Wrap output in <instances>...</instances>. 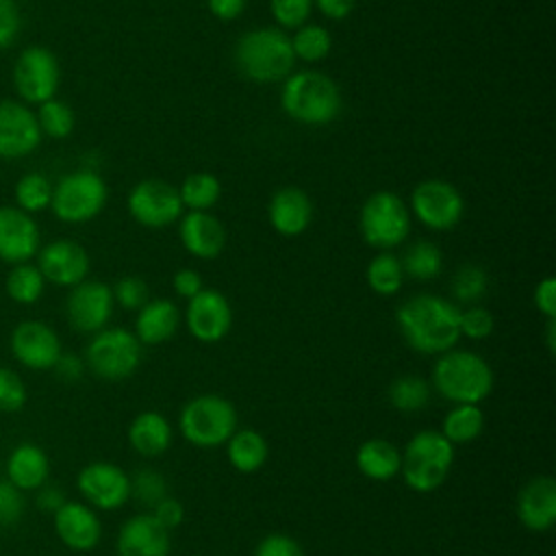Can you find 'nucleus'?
<instances>
[{"instance_id":"7","label":"nucleus","mask_w":556,"mask_h":556,"mask_svg":"<svg viewBox=\"0 0 556 556\" xmlns=\"http://www.w3.org/2000/svg\"><path fill=\"white\" fill-rule=\"evenodd\" d=\"M358 228L365 243L387 252L410 235V211L397 193L376 191L361 206Z\"/></svg>"},{"instance_id":"38","label":"nucleus","mask_w":556,"mask_h":556,"mask_svg":"<svg viewBox=\"0 0 556 556\" xmlns=\"http://www.w3.org/2000/svg\"><path fill=\"white\" fill-rule=\"evenodd\" d=\"M52 200V185L50 180L39 172L24 174L15 185V202L17 208L24 213H39L50 206Z\"/></svg>"},{"instance_id":"1","label":"nucleus","mask_w":556,"mask_h":556,"mask_svg":"<svg viewBox=\"0 0 556 556\" xmlns=\"http://www.w3.org/2000/svg\"><path fill=\"white\" fill-rule=\"evenodd\" d=\"M458 317L460 308L434 293H417L395 311L404 341L421 354H443L452 350L460 339Z\"/></svg>"},{"instance_id":"46","label":"nucleus","mask_w":556,"mask_h":556,"mask_svg":"<svg viewBox=\"0 0 556 556\" xmlns=\"http://www.w3.org/2000/svg\"><path fill=\"white\" fill-rule=\"evenodd\" d=\"M254 556H304L302 545L282 532H271L254 549Z\"/></svg>"},{"instance_id":"41","label":"nucleus","mask_w":556,"mask_h":556,"mask_svg":"<svg viewBox=\"0 0 556 556\" xmlns=\"http://www.w3.org/2000/svg\"><path fill=\"white\" fill-rule=\"evenodd\" d=\"M269 11L278 26L300 28L313 11V0H269Z\"/></svg>"},{"instance_id":"30","label":"nucleus","mask_w":556,"mask_h":556,"mask_svg":"<svg viewBox=\"0 0 556 556\" xmlns=\"http://www.w3.org/2000/svg\"><path fill=\"white\" fill-rule=\"evenodd\" d=\"M484 430V413L478 404H454V408L445 415L441 434L452 443H469L476 441Z\"/></svg>"},{"instance_id":"33","label":"nucleus","mask_w":556,"mask_h":556,"mask_svg":"<svg viewBox=\"0 0 556 556\" xmlns=\"http://www.w3.org/2000/svg\"><path fill=\"white\" fill-rule=\"evenodd\" d=\"M400 263L404 276H410L415 280H432L443 269V254L437 243L417 241L404 252V258Z\"/></svg>"},{"instance_id":"42","label":"nucleus","mask_w":556,"mask_h":556,"mask_svg":"<svg viewBox=\"0 0 556 556\" xmlns=\"http://www.w3.org/2000/svg\"><path fill=\"white\" fill-rule=\"evenodd\" d=\"M493 326H495L493 315L484 306H469V308L460 311V317H458L460 337L480 341L493 332Z\"/></svg>"},{"instance_id":"34","label":"nucleus","mask_w":556,"mask_h":556,"mask_svg":"<svg viewBox=\"0 0 556 556\" xmlns=\"http://www.w3.org/2000/svg\"><path fill=\"white\" fill-rule=\"evenodd\" d=\"M291 39L293 56L304 63H317L324 61L332 50V35L324 26L317 24H302L295 28V35Z\"/></svg>"},{"instance_id":"39","label":"nucleus","mask_w":556,"mask_h":556,"mask_svg":"<svg viewBox=\"0 0 556 556\" xmlns=\"http://www.w3.org/2000/svg\"><path fill=\"white\" fill-rule=\"evenodd\" d=\"M486 291H489V274L482 265L465 263L456 269L452 278V295L456 298V302L476 304L486 295Z\"/></svg>"},{"instance_id":"19","label":"nucleus","mask_w":556,"mask_h":556,"mask_svg":"<svg viewBox=\"0 0 556 556\" xmlns=\"http://www.w3.org/2000/svg\"><path fill=\"white\" fill-rule=\"evenodd\" d=\"M41 248L37 222L17 206H0V261L28 263Z\"/></svg>"},{"instance_id":"43","label":"nucleus","mask_w":556,"mask_h":556,"mask_svg":"<svg viewBox=\"0 0 556 556\" xmlns=\"http://www.w3.org/2000/svg\"><path fill=\"white\" fill-rule=\"evenodd\" d=\"M111 293L113 302H117L126 311H139L148 302V285L137 276L119 278Z\"/></svg>"},{"instance_id":"6","label":"nucleus","mask_w":556,"mask_h":556,"mask_svg":"<svg viewBox=\"0 0 556 556\" xmlns=\"http://www.w3.org/2000/svg\"><path fill=\"white\" fill-rule=\"evenodd\" d=\"M178 428L191 445L217 447L224 445L237 430V410L226 397L204 393L182 406Z\"/></svg>"},{"instance_id":"51","label":"nucleus","mask_w":556,"mask_h":556,"mask_svg":"<svg viewBox=\"0 0 556 556\" xmlns=\"http://www.w3.org/2000/svg\"><path fill=\"white\" fill-rule=\"evenodd\" d=\"M52 369L56 371V376H59L61 380H65V382H76V380L83 376V371H85V363H83V358H78L76 354H63V352H61V356H59V361L54 363Z\"/></svg>"},{"instance_id":"21","label":"nucleus","mask_w":556,"mask_h":556,"mask_svg":"<svg viewBox=\"0 0 556 556\" xmlns=\"http://www.w3.org/2000/svg\"><path fill=\"white\" fill-rule=\"evenodd\" d=\"M182 248L202 261L217 258L226 248V228L208 211H189L178 226Z\"/></svg>"},{"instance_id":"53","label":"nucleus","mask_w":556,"mask_h":556,"mask_svg":"<svg viewBox=\"0 0 556 556\" xmlns=\"http://www.w3.org/2000/svg\"><path fill=\"white\" fill-rule=\"evenodd\" d=\"M313 4L328 20H345L354 11L356 0H313Z\"/></svg>"},{"instance_id":"18","label":"nucleus","mask_w":556,"mask_h":556,"mask_svg":"<svg viewBox=\"0 0 556 556\" xmlns=\"http://www.w3.org/2000/svg\"><path fill=\"white\" fill-rule=\"evenodd\" d=\"M11 352L28 369H52L63 350L59 334L48 324L28 319L11 332Z\"/></svg>"},{"instance_id":"48","label":"nucleus","mask_w":556,"mask_h":556,"mask_svg":"<svg viewBox=\"0 0 556 556\" xmlns=\"http://www.w3.org/2000/svg\"><path fill=\"white\" fill-rule=\"evenodd\" d=\"M534 306L547 319H556V278L547 276L543 280H539V285L534 289Z\"/></svg>"},{"instance_id":"11","label":"nucleus","mask_w":556,"mask_h":556,"mask_svg":"<svg viewBox=\"0 0 556 556\" xmlns=\"http://www.w3.org/2000/svg\"><path fill=\"white\" fill-rule=\"evenodd\" d=\"M410 213L430 230H450L460 222L465 202L452 182L428 178L413 189Z\"/></svg>"},{"instance_id":"40","label":"nucleus","mask_w":556,"mask_h":556,"mask_svg":"<svg viewBox=\"0 0 556 556\" xmlns=\"http://www.w3.org/2000/svg\"><path fill=\"white\" fill-rule=\"evenodd\" d=\"M130 497L152 510L163 497H167L165 478L152 467L137 469L130 478Z\"/></svg>"},{"instance_id":"36","label":"nucleus","mask_w":556,"mask_h":556,"mask_svg":"<svg viewBox=\"0 0 556 556\" xmlns=\"http://www.w3.org/2000/svg\"><path fill=\"white\" fill-rule=\"evenodd\" d=\"M389 402L402 413L421 410L430 402V384L419 376H400L389 387Z\"/></svg>"},{"instance_id":"55","label":"nucleus","mask_w":556,"mask_h":556,"mask_svg":"<svg viewBox=\"0 0 556 556\" xmlns=\"http://www.w3.org/2000/svg\"><path fill=\"white\" fill-rule=\"evenodd\" d=\"M545 341H547V350L554 354V350H556V319H547Z\"/></svg>"},{"instance_id":"17","label":"nucleus","mask_w":556,"mask_h":556,"mask_svg":"<svg viewBox=\"0 0 556 556\" xmlns=\"http://www.w3.org/2000/svg\"><path fill=\"white\" fill-rule=\"evenodd\" d=\"M41 130L35 113L17 100H0V159H22L37 150Z\"/></svg>"},{"instance_id":"27","label":"nucleus","mask_w":556,"mask_h":556,"mask_svg":"<svg viewBox=\"0 0 556 556\" xmlns=\"http://www.w3.org/2000/svg\"><path fill=\"white\" fill-rule=\"evenodd\" d=\"M128 441L141 456H161L172 443V426L161 413L143 410L130 421Z\"/></svg>"},{"instance_id":"32","label":"nucleus","mask_w":556,"mask_h":556,"mask_svg":"<svg viewBox=\"0 0 556 556\" xmlns=\"http://www.w3.org/2000/svg\"><path fill=\"white\" fill-rule=\"evenodd\" d=\"M367 285L378 295H395L404 282V269L395 254L378 252L367 265Z\"/></svg>"},{"instance_id":"13","label":"nucleus","mask_w":556,"mask_h":556,"mask_svg":"<svg viewBox=\"0 0 556 556\" xmlns=\"http://www.w3.org/2000/svg\"><path fill=\"white\" fill-rule=\"evenodd\" d=\"M80 495L96 508L115 510L130 497V476L115 463L96 460L80 469L76 478Z\"/></svg>"},{"instance_id":"3","label":"nucleus","mask_w":556,"mask_h":556,"mask_svg":"<svg viewBox=\"0 0 556 556\" xmlns=\"http://www.w3.org/2000/svg\"><path fill=\"white\" fill-rule=\"evenodd\" d=\"M280 104L291 119L306 126H324L341 113V91L324 72H291L282 83Z\"/></svg>"},{"instance_id":"22","label":"nucleus","mask_w":556,"mask_h":556,"mask_svg":"<svg viewBox=\"0 0 556 556\" xmlns=\"http://www.w3.org/2000/svg\"><path fill=\"white\" fill-rule=\"evenodd\" d=\"M517 517L528 530H549L556 521V480L549 476L528 480L517 495Z\"/></svg>"},{"instance_id":"28","label":"nucleus","mask_w":556,"mask_h":556,"mask_svg":"<svg viewBox=\"0 0 556 556\" xmlns=\"http://www.w3.org/2000/svg\"><path fill=\"white\" fill-rule=\"evenodd\" d=\"M356 467L369 480H391L400 473L402 454L387 439H367L356 450Z\"/></svg>"},{"instance_id":"26","label":"nucleus","mask_w":556,"mask_h":556,"mask_svg":"<svg viewBox=\"0 0 556 556\" xmlns=\"http://www.w3.org/2000/svg\"><path fill=\"white\" fill-rule=\"evenodd\" d=\"M50 463L46 452L35 443H20L9 452L7 458V480L17 489H39L46 484Z\"/></svg>"},{"instance_id":"10","label":"nucleus","mask_w":556,"mask_h":556,"mask_svg":"<svg viewBox=\"0 0 556 556\" xmlns=\"http://www.w3.org/2000/svg\"><path fill=\"white\" fill-rule=\"evenodd\" d=\"M61 83V67L52 50L43 46H28L20 52L13 65V87L24 102L41 104L56 96Z\"/></svg>"},{"instance_id":"14","label":"nucleus","mask_w":556,"mask_h":556,"mask_svg":"<svg viewBox=\"0 0 556 556\" xmlns=\"http://www.w3.org/2000/svg\"><path fill=\"white\" fill-rule=\"evenodd\" d=\"M111 287L100 280H83L72 287L65 300V315L74 330L98 332L106 328L113 313Z\"/></svg>"},{"instance_id":"9","label":"nucleus","mask_w":556,"mask_h":556,"mask_svg":"<svg viewBox=\"0 0 556 556\" xmlns=\"http://www.w3.org/2000/svg\"><path fill=\"white\" fill-rule=\"evenodd\" d=\"M141 361V343L126 328H102L85 350L87 367L104 380H124L135 374Z\"/></svg>"},{"instance_id":"29","label":"nucleus","mask_w":556,"mask_h":556,"mask_svg":"<svg viewBox=\"0 0 556 556\" xmlns=\"http://www.w3.org/2000/svg\"><path fill=\"white\" fill-rule=\"evenodd\" d=\"M269 447L261 432L254 428H241L235 430L232 437L226 441V456L228 463L241 471V473H254L258 471L267 460Z\"/></svg>"},{"instance_id":"31","label":"nucleus","mask_w":556,"mask_h":556,"mask_svg":"<svg viewBox=\"0 0 556 556\" xmlns=\"http://www.w3.org/2000/svg\"><path fill=\"white\" fill-rule=\"evenodd\" d=\"M178 195L182 206H187L189 211H208L217 204L222 195V185L217 176L208 172H195L182 180Z\"/></svg>"},{"instance_id":"44","label":"nucleus","mask_w":556,"mask_h":556,"mask_svg":"<svg viewBox=\"0 0 556 556\" xmlns=\"http://www.w3.org/2000/svg\"><path fill=\"white\" fill-rule=\"evenodd\" d=\"M26 402V387L22 378L9 369L0 367V410H20Z\"/></svg>"},{"instance_id":"45","label":"nucleus","mask_w":556,"mask_h":556,"mask_svg":"<svg viewBox=\"0 0 556 556\" xmlns=\"http://www.w3.org/2000/svg\"><path fill=\"white\" fill-rule=\"evenodd\" d=\"M22 510H24V500L20 489L7 478H0V526L2 528L15 526L22 517Z\"/></svg>"},{"instance_id":"49","label":"nucleus","mask_w":556,"mask_h":556,"mask_svg":"<svg viewBox=\"0 0 556 556\" xmlns=\"http://www.w3.org/2000/svg\"><path fill=\"white\" fill-rule=\"evenodd\" d=\"M150 513H152L154 519H156L163 528H167V530L178 528L180 521H182V517H185L182 504H180L178 500H174V497H163Z\"/></svg>"},{"instance_id":"5","label":"nucleus","mask_w":556,"mask_h":556,"mask_svg":"<svg viewBox=\"0 0 556 556\" xmlns=\"http://www.w3.org/2000/svg\"><path fill=\"white\" fill-rule=\"evenodd\" d=\"M452 463L454 445L437 430H419L402 452L400 473L408 489L430 493L445 482Z\"/></svg>"},{"instance_id":"25","label":"nucleus","mask_w":556,"mask_h":556,"mask_svg":"<svg viewBox=\"0 0 556 556\" xmlns=\"http://www.w3.org/2000/svg\"><path fill=\"white\" fill-rule=\"evenodd\" d=\"M180 326V311L172 300H148L135 319V337L139 343L156 345L169 341Z\"/></svg>"},{"instance_id":"35","label":"nucleus","mask_w":556,"mask_h":556,"mask_svg":"<svg viewBox=\"0 0 556 556\" xmlns=\"http://www.w3.org/2000/svg\"><path fill=\"white\" fill-rule=\"evenodd\" d=\"M4 287L13 302L35 304L43 293L46 280H43L41 271L37 269V265L20 263V265H13V269L7 274Z\"/></svg>"},{"instance_id":"8","label":"nucleus","mask_w":556,"mask_h":556,"mask_svg":"<svg viewBox=\"0 0 556 556\" xmlns=\"http://www.w3.org/2000/svg\"><path fill=\"white\" fill-rule=\"evenodd\" d=\"M106 182L93 169L65 174L52 187L50 208L65 224L91 222L106 204Z\"/></svg>"},{"instance_id":"23","label":"nucleus","mask_w":556,"mask_h":556,"mask_svg":"<svg viewBox=\"0 0 556 556\" xmlns=\"http://www.w3.org/2000/svg\"><path fill=\"white\" fill-rule=\"evenodd\" d=\"M267 217L278 235L298 237L313 222V202L306 191L298 187H282L271 195Z\"/></svg>"},{"instance_id":"15","label":"nucleus","mask_w":556,"mask_h":556,"mask_svg":"<svg viewBox=\"0 0 556 556\" xmlns=\"http://www.w3.org/2000/svg\"><path fill=\"white\" fill-rule=\"evenodd\" d=\"M185 324L193 339L202 343H217L228 334L232 326V308L224 293L215 289H202L189 300Z\"/></svg>"},{"instance_id":"20","label":"nucleus","mask_w":556,"mask_h":556,"mask_svg":"<svg viewBox=\"0 0 556 556\" xmlns=\"http://www.w3.org/2000/svg\"><path fill=\"white\" fill-rule=\"evenodd\" d=\"M169 530L152 513L132 515L117 532V556H169Z\"/></svg>"},{"instance_id":"37","label":"nucleus","mask_w":556,"mask_h":556,"mask_svg":"<svg viewBox=\"0 0 556 556\" xmlns=\"http://www.w3.org/2000/svg\"><path fill=\"white\" fill-rule=\"evenodd\" d=\"M41 135L52 139H65L72 135L76 126V115L72 106L59 98H50L39 104V111L35 113Z\"/></svg>"},{"instance_id":"47","label":"nucleus","mask_w":556,"mask_h":556,"mask_svg":"<svg viewBox=\"0 0 556 556\" xmlns=\"http://www.w3.org/2000/svg\"><path fill=\"white\" fill-rule=\"evenodd\" d=\"M22 28V15L15 0H0V50L15 43Z\"/></svg>"},{"instance_id":"12","label":"nucleus","mask_w":556,"mask_h":556,"mask_svg":"<svg viewBox=\"0 0 556 556\" xmlns=\"http://www.w3.org/2000/svg\"><path fill=\"white\" fill-rule=\"evenodd\" d=\"M178 189L161 178H146L128 193L130 217L146 228H165L182 217Z\"/></svg>"},{"instance_id":"50","label":"nucleus","mask_w":556,"mask_h":556,"mask_svg":"<svg viewBox=\"0 0 556 556\" xmlns=\"http://www.w3.org/2000/svg\"><path fill=\"white\" fill-rule=\"evenodd\" d=\"M172 285H174V291L180 295V298H187V300H191L193 295H198L202 289H204V285H202V276L198 274V271H193V269H178L176 274H174V278H172Z\"/></svg>"},{"instance_id":"2","label":"nucleus","mask_w":556,"mask_h":556,"mask_svg":"<svg viewBox=\"0 0 556 556\" xmlns=\"http://www.w3.org/2000/svg\"><path fill=\"white\" fill-rule=\"evenodd\" d=\"M235 65L252 83L271 85L285 80L295 65L291 39L280 28H254L235 43Z\"/></svg>"},{"instance_id":"4","label":"nucleus","mask_w":556,"mask_h":556,"mask_svg":"<svg viewBox=\"0 0 556 556\" xmlns=\"http://www.w3.org/2000/svg\"><path fill=\"white\" fill-rule=\"evenodd\" d=\"M432 384L454 404H480L493 389V371L476 352L447 350L432 367Z\"/></svg>"},{"instance_id":"16","label":"nucleus","mask_w":556,"mask_h":556,"mask_svg":"<svg viewBox=\"0 0 556 556\" xmlns=\"http://www.w3.org/2000/svg\"><path fill=\"white\" fill-rule=\"evenodd\" d=\"M37 269L43 280L59 287H76L87 280L89 274V254L87 250L72 239H56L39 248Z\"/></svg>"},{"instance_id":"24","label":"nucleus","mask_w":556,"mask_h":556,"mask_svg":"<svg viewBox=\"0 0 556 556\" xmlns=\"http://www.w3.org/2000/svg\"><path fill=\"white\" fill-rule=\"evenodd\" d=\"M54 530L59 539L70 549H76V552H87L96 547L102 534L98 515L80 502H65L54 513Z\"/></svg>"},{"instance_id":"52","label":"nucleus","mask_w":556,"mask_h":556,"mask_svg":"<svg viewBox=\"0 0 556 556\" xmlns=\"http://www.w3.org/2000/svg\"><path fill=\"white\" fill-rule=\"evenodd\" d=\"M206 4H208V11L217 20L232 22V20H237L245 11L248 0H206Z\"/></svg>"},{"instance_id":"54","label":"nucleus","mask_w":556,"mask_h":556,"mask_svg":"<svg viewBox=\"0 0 556 556\" xmlns=\"http://www.w3.org/2000/svg\"><path fill=\"white\" fill-rule=\"evenodd\" d=\"M65 495L59 486L54 484H41L39 486V493H37V506L41 510H50V513H56L63 504H65Z\"/></svg>"}]
</instances>
